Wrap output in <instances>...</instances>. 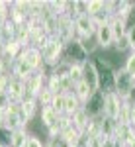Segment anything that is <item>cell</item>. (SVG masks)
<instances>
[{
    "instance_id": "cell-1",
    "label": "cell",
    "mask_w": 135,
    "mask_h": 147,
    "mask_svg": "<svg viewBox=\"0 0 135 147\" xmlns=\"http://www.w3.org/2000/svg\"><path fill=\"white\" fill-rule=\"evenodd\" d=\"M63 49H65V43L61 41V39H57V37H51L45 47L41 49V57H43V63L45 67H55L59 65V61L63 59Z\"/></svg>"
},
{
    "instance_id": "cell-2",
    "label": "cell",
    "mask_w": 135,
    "mask_h": 147,
    "mask_svg": "<svg viewBox=\"0 0 135 147\" xmlns=\"http://www.w3.org/2000/svg\"><path fill=\"white\" fill-rule=\"evenodd\" d=\"M61 61H65L67 65H84L88 61V55L82 49L79 39H73V41H69L67 45H65V49H63V59Z\"/></svg>"
},
{
    "instance_id": "cell-3",
    "label": "cell",
    "mask_w": 135,
    "mask_h": 147,
    "mask_svg": "<svg viewBox=\"0 0 135 147\" xmlns=\"http://www.w3.org/2000/svg\"><path fill=\"white\" fill-rule=\"evenodd\" d=\"M135 80L127 75V71L124 67H118L114 71V92L120 96V98H125L129 92L133 90Z\"/></svg>"
},
{
    "instance_id": "cell-4",
    "label": "cell",
    "mask_w": 135,
    "mask_h": 147,
    "mask_svg": "<svg viewBox=\"0 0 135 147\" xmlns=\"http://www.w3.org/2000/svg\"><path fill=\"white\" fill-rule=\"evenodd\" d=\"M96 30L98 26L90 16H77L75 18V39H88V37H96Z\"/></svg>"
},
{
    "instance_id": "cell-5",
    "label": "cell",
    "mask_w": 135,
    "mask_h": 147,
    "mask_svg": "<svg viewBox=\"0 0 135 147\" xmlns=\"http://www.w3.org/2000/svg\"><path fill=\"white\" fill-rule=\"evenodd\" d=\"M104 102H106V92L96 90V92H92L90 98L82 104V108L88 114V118H102L104 116Z\"/></svg>"
},
{
    "instance_id": "cell-6",
    "label": "cell",
    "mask_w": 135,
    "mask_h": 147,
    "mask_svg": "<svg viewBox=\"0 0 135 147\" xmlns=\"http://www.w3.org/2000/svg\"><path fill=\"white\" fill-rule=\"evenodd\" d=\"M57 39H61L65 45L75 39V20L67 14L57 20Z\"/></svg>"
},
{
    "instance_id": "cell-7",
    "label": "cell",
    "mask_w": 135,
    "mask_h": 147,
    "mask_svg": "<svg viewBox=\"0 0 135 147\" xmlns=\"http://www.w3.org/2000/svg\"><path fill=\"white\" fill-rule=\"evenodd\" d=\"M82 80L88 84V88L92 92L100 90V73H98V69L94 65V61L88 59L84 65H82Z\"/></svg>"
},
{
    "instance_id": "cell-8",
    "label": "cell",
    "mask_w": 135,
    "mask_h": 147,
    "mask_svg": "<svg viewBox=\"0 0 135 147\" xmlns=\"http://www.w3.org/2000/svg\"><path fill=\"white\" fill-rule=\"evenodd\" d=\"M20 59H24L30 67L34 69L35 73L37 71H43L45 69V63H43V57H41V51L37 49V47H26L22 51V55H20Z\"/></svg>"
},
{
    "instance_id": "cell-9",
    "label": "cell",
    "mask_w": 135,
    "mask_h": 147,
    "mask_svg": "<svg viewBox=\"0 0 135 147\" xmlns=\"http://www.w3.org/2000/svg\"><path fill=\"white\" fill-rule=\"evenodd\" d=\"M124 104V98H120L116 92H106V102H104V116L118 120L120 116V108Z\"/></svg>"
},
{
    "instance_id": "cell-10",
    "label": "cell",
    "mask_w": 135,
    "mask_h": 147,
    "mask_svg": "<svg viewBox=\"0 0 135 147\" xmlns=\"http://www.w3.org/2000/svg\"><path fill=\"white\" fill-rule=\"evenodd\" d=\"M96 41H98V47H100V49H110V47L116 43V37H114L110 22L98 26V30H96Z\"/></svg>"
},
{
    "instance_id": "cell-11",
    "label": "cell",
    "mask_w": 135,
    "mask_h": 147,
    "mask_svg": "<svg viewBox=\"0 0 135 147\" xmlns=\"http://www.w3.org/2000/svg\"><path fill=\"white\" fill-rule=\"evenodd\" d=\"M34 73H35L34 69L30 67L24 59H20V57L12 63V77H14V79H20V80H24V82H26V80L30 79Z\"/></svg>"
},
{
    "instance_id": "cell-12",
    "label": "cell",
    "mask_w": 135,
    "mask_h": 147,
    "mask_svg": "<svg viewBox=\"0 0 135 147\" xmlns=\"http://www.w3.org/2000/svg\"><path fill=\"white\" fill-rule=\"evenodd\" d=\"M4 94H6L8 102H20V100H22V96H24V80L12 79Z\"/></svg>"
},
{
    "instance_id": "cell-13",
    "label": "cell",
    "mask_w": 135,
    "mask_h": 147,
    "mask_svg": "<svg viewBox=\"0 0 135 147\" xmlns=\"http://www.w3.org/2000/svg\"><path fill=\"white\" fill-rule=\"evenodd\" d=\"M16 39V26L10 22V20H6V22L0 26V45H8L10 41Z\"/></svg>"
},
{
    "instance_id": "cell-14",
    "label": "cell",
    "mask_w": 135,
    "mask_h": 147,
    "mask_svg": "<svg viewBox=\"0 0 135 147\" xmlns=\"http://www.w3.org/2000/svg\"><path fill=\"white\" fill-rule=\"evenodd\" d=\"M116 137H118V139H120V141L127 147V143H129V141L135 137V127H133V125H129V124H120V122H118Z\"/></svg>"
},
{
    "instance_id": "cell-15",
    "label": "cell",
    "mask_w": 135,
    "mask_h": 147,
    "mask_svg": "<svg viewBox=\"0 0 135 147\" xmlns=\"http://www.w3.org/2000/svg\"><path fill=\"white\" fill-rule=\"evenodd\" d=\"M61 139L65 141V145H67V147H79L80 145V139H82V134H80L77 127L71 125L67 131L61 134Z\"/></svg>"
},
{
    "instance_id": "cell-16",
    "label": "cell",
    "mask_w": 135,
    "mask_h": 147,
    "mask_svg": "<svg viewBox=\"0 0 135 147\" xmlns=\"http://www.w3.org/2000/svg\"><path fill=\"white\" fill-rule=\"evenodd\" d=\"M80 108H82V102L77 98V94H75V92H69V94H65V114H67V116L77 114Z\"/></svg>"
},
{
    "instance_id": "cell-17",
    "label": "cell",
    "mask_w": 135,
    "mask_h": 147,
    "mask_svg": "<svg viewBox=\"0 0 135 147\" xmlns=\"http://www.w3.org/2000/svg\"><path fill=\"white\" fill-rule=\"evenodd\" d=\"M110 26H112V32H114V37L116 39H120V37H124L127 34V20L120 18V16H112Z\"/></svg>"
},
{
    "instance_id": "cell-18",
    "label": "cell",
    "mask_w": 135,
    "mask_h": 147,
    "mask_svg": "<svg viewBox=\"0 0 135 147\" xmlns=\"http://www.w3.org/2000/svg\"><path fill=\"white\" fill-rule=\"evenodd\" d=\"M57 120H59V114H57L51 106L41 108V125H45V127L49 129V127H53V125L57 124Z\"/></svg>"
},
{
    "instance_id": "cell-19",
    "label": "cell",
    "mask_w": 135,
    "mask_h": 147,
    "mask_svg": "<svg viewBox=\"0 0 135 147\" xmlns=\"http://www.w3.org/2000/svg\"><path fill=\"white\" fill-rule=\"evenodd\" d=\"M71 120H73V127H77L80 134H84V129H86V124H88V114L84 112V108H80L77 114H73L71 116Z\"/></svg>"
},
{
    "instance_id": "cell-20",
    "label": "cell",
    "mask_w": 135,
    "mask_h": 147,
    "mask_svg": "<svg viewBox=\"0 0 135 147\" xmlns=\"http://www.w3.org/2000/svg\"><path fill=\"white\" fill-rule=\"evenodd\" d=\"M116 129H118V120L102 116V137H116Z\"/></svg>"
},
{
    "instance_id": "cell-21",
    "label": "cell",
    "mask_w": 135,
    "mask_h": 147,
    "mask_svg": "<svg viewBox=\"0 0 135 147\" xmlns=\"http://www.w3.org/2000/svg\"><path fill=\"white\" fill-rule=\"evenodd\" d=\"M20 106H22V112H24V116L28 118V122H32L34 116H35V112H37V106H39L37 100H22Z\"/></svg>"
},
{
    "instance_id": "cell-22",
    "label": "cell",
    "mask_w": 135,
    "mask_h": 147,
    "mask_svg": "<svg viewBox=\"0 0 135 147\" xmlns=\"http://www.w3.org/2000/svg\"><path fill=\"white\" fill-rule=\"evenodd\" d=\"M30 139V134L26 129H18V131H12V137H10V147H22L28 143Z\"/></svg>"
},
{
    "instance_id": "cell-23",
    "label": "cell",
    "mask_w": 135,
    "mask_h": 147,
    "mask_svg": "<svg viewBox=\"0 0 135 147\" xmlns=\"http://www.w3.org/2000/svg\"><path fill=\"white\" fill-rule=\"evenodd\" d=\"M75 94H77V98H79L82 104L90 98V94H92V90L88 88V84L84 82V80H80V82H77L75 84Z\"/></svg>"
},
{
    "instance_id": "cell-24",
    "label": "cell",
    "mask_w": 135,
    "mask_h": 147,
    "mask_svg": "<svg viewBox=\"0 0 135 147\" xmlns=\"http://www.w3.org/2000/svg\"><path fill=\"white\" fill-rule=\"evenodd\" d=\"M53 96H55V94H53V92H51L49 88H47V86H45L43 90L39 92V96H37V104H39L41 108H47V106H51V102H53Z\"/></svg>"
},
{
    "instance_id": "cell-25",
    "label": "cell",
    "mask_w": 135,
    "mask_h": 147,
    "mask_svg": "<svg viewBox=\"0 0 135 147\" xmlns=\"http://www.w3.org/2000/svg\"><path fill=\"white\" fill-rule=\"evenodd\" d=\"M51 108L59 116H65V94H55L53 96V102H51Z\"/></svg>"
},
{
    "instance_id": "cell-26",
    "label": "cell",
    "mask_w": 135,
    "mask_h": 147,
    "mask_svg": "<svg viewBox=\"0 0 135 147\" xmlns=\"http://www.w3.org/2000/svg\"><path fill=\"white\" fill-rule=\"evenodd\" d=\"M124 69L127 71V75L131 77V79L135 80V51H131L129 55H127V59H125V65Z\"/></svg>"
},
{
    "instance_id": "cell-27",
    "label": "cell",
    "mask_w": 135,
    "mask_h": 147,
    "mask_svg": "<svg viewBox=\"0 0 135 147\" xmlns=\"http://www.w3.org/2000/svg\"><path fill=\"white\" fill-rule=\"evenodd\" d=\"M69 77H71V80L77 84V82H80L82 80V65H71L69 67Z\"/></svg>"
},
{
    "instance_id": "cell-28",
    "label": "cell",
    "mask_w": 135,
    "mask_h": 147,
    "mask_svg": "<svg viewBox=\"0 0 135 147\" xmlns=\"http://www.w3.org/2000/svg\"><path fill=\"white\" fill-rule=\"evenodd\" d=\"M102 8H104V2H102V0H88V16L90 18L96 16Z\"/></svg>"
},
{
    "instance_id": "cell-29",
    "label": "cell",
    "mask_w": 135,
    "mask_h": 147,
    "mask_svg": "<svg viewBox=\"0 0 135 147\" xmlns=\"http://www.w3.org/2000/svg\"><path fill=\"white\" fill-rule=\"evenodd\" d=\"M114 47H116V51L118 53H124V51H129L131 47H129V41H127V37H120V39H116V43H114Z\"/></svg>"
},
{
    "instance_id": "cell-30",
    "label": "cell",
    "mask_w": 135,
    "mask_h": 147,
    "mask_svg": "<svg viewBox=\"0 0 135 147\" xmlns=\"http://www.w3.org/2000/svg\"><path fill=\"white\" fill-rule=\"evenodd\" d=\"M125 37H127V41H129L131 51H135V26H129V28H127V34H125Z\"/></svg>"
},
{
    "instance_id": "cell-31",
    "label": "cell",
    "mask_w": 135,
    "mask_h": 147,
    "mask_svg": "<svg viewBox=\"0 0 135 147\" xmlns=\"http://www.w3.org/2000/svg\"><path fill=\"white\" fill-rule=\"evenodd\" d=\"M28 147H45V143H41V139L37 136H30L28 139Z\"/></svg>"
},
{
    "instance_id": "cell-32",
    "label": "cell",
    "mask_w": 135,
    "mask_h": 147,
    "mask_svg": "<svg viewBox=\"0 0 135 147\" xmlns=\"http://www.w3.org/2000/svg\"><path fill=\"white\" fill-rule=\"evenodd\" d=\"M86 147H102V137H88Z\"/></svg>"
},
{
    "instance_id": "cell-33",
    "label": "cell",
    "mask_w": 135,
    "mask_h": 147,
    "mask_svg": "<svg viewBox=\"0 0 135 147\" xmlns=\"http://www.w3.org/2000/svg\"><path fill=\"white\" fill-rule=\"evenodd\" d=\"M129 125H133V127H135V104L129 106Z\"/></svg>"
},
{
    "instance_id": "cell-34",
    "label": "cell",
    "mask_w": 135,
    "mask_h": 147,
    "mask_svg": "<svg viewBox=\"0 0 135 147\" xmlns=\"http://www.w3.org/2000/svg\"><path fill=\"white\" fill-rule=\"evenodd\" d=\"M102 147H114V137H102Z\"/></svg>"
},
{
    "instance_id": "cell-35",
    "label": "cell",
    "mask_w": 135,
    "mask_h": 147,
    "mask_svg": "<svg viewBox=\"0 0 135 147\" xmlns=\"http://www.w3.org/2000/svg\"><path fill=\"white\" fill-rule=\"evenodd\" d=\"M8 104V98H6V94H0V106H6Z\"/></svg>"
},
{
    "instance_id": "cell-36",
    "label": "cell",
    "mask_w": 135,
    "mask_h": 147,
    "mask_svg": "<svg viewBox=\"0 0 135 147\" xmlns=\"http://www.w3.org/2000/svg\"><path fill=\"white\" fill-rule=\"evenodd\" d=\"M4 124V106H0V125Z\"/></svg>"
},
{
    "instance_id": "cell-37",
    "label": "cell",
    "mask_w": 135,
    "mask_h": 147,
    "mask_svg": "<svg viewBox=\"0 0 135 147\" xmlns=\"http://www.w3.org/2000/svg\"><path fill=\"white\" fill-rule=\"evenodd\" d=\"M127 147H135V137L131 139V141H129V143H127Z\"/></svg>"
},
{
    "instance_id": "cell-38",
    "label": "cell",
    "mask_w": 135,
    "mask_h": 147,
    "mask_svg": "<svg viewBox=\"0 0 135 147\" xmlns=\"http://www.w3.org/2000/svg\"><path fill=\"white\" fill-rule=\"evenodd\" d=\"M0 59H2V45H0Z\"/></svg>"
},
{
    "instance_id": "cell-39",
    "label": "cell",
    "mask_w": 135,
    "mask_h": 147,
    "mask_svg": "<svg viewBox=\"0 0 135 147\" xmlns=\"http://www.w3.org/2000/svg\"><path fill=\"white\" fill-rule=\"evenodd\" d=\"M0 75H2V73H0Z\"/></svg>"
}]
</instances>
